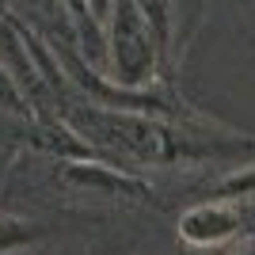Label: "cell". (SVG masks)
I'll list each match as a JSON object with an SVG mask.
<instances>
[{"label":"cell","instance_id":"obj_6","mask_svg":"<svg viewBox=\"0 0 255 255\" xmlns=\"http://www.w3.org/2000/svg\"><path fill=\"white\" fill-rule=\"evenodd\" d=\"M217 198H255V164L252 168H240L233 171V175H225L221 183H217Z\"/></svg>","mask_w":255,"mask_h":255},{"label":"cell","instance_id":"obj_5","mask_svg":"<svg viewBox=\"0 0 255 255\" xmlns=\"http://www.w3.org/2000/svg\"><path fill=\"white\" fill-rule=\"evenodd\" d=\"M42 236L38 225H31L27 217H15V213H0V255L23 252L27 244H34Z\"/></svg>","mask_w":255,"mask_h":255},{"label":"cell","instance_id":"obj_9","mask_svg":"<svg viewBox=\"0 0 255 255\" xmlns=\"http://www.w3.org/2000/svg\"><path fill=\"white\" fill-rule=\"evenodd\" d=\"M0 4H4V0H0Z\"/></svg>","mask_w":255,"mask_h":255},{"label":"cell","instance_id":"obj_8","mask_svg":"<svg viewBox=\"0 0 255 255\" xmlns=\"http://www.w3.org/2000/svg\"><path fill=\"white\" fill-rule=\"evenodd\" d=\"M233 255H255V240H248V244H240Z\"/></svg>","mask_w":255,"mask_h":255},{"label":"cell","instance_id":"obj_4","mask_svg":"<svg viewBox=\"0 0 255 255\" xmlns=\"http://www.w3.org/2000/svg\"><path fill=\"white\" fill-rule=\"evenodd\" d=\"M65 183H73L80 191L103 194V198H149V187L129 175V171H118L111 164H92V160H65L61 164Z\"/></svg>","mask_w":255,"mask_h":255},{"label":"cell","instance_id":"obj_1","mask_svg":"<svg viewBox=\"0 0 255 255\" xmlns=\"http://www.w3.org/2000/svg\"><path fill=\"white\" fill-rule=\"evenodd\" d=\"M73 122L92 141L137 160V164H175V160H194L210 152L202 145H194L187 133H179L175 126H168L152 115H141V111L84 107V111H73Z\"/></svg>","mask_w":255,"mask_h":255},{"label":"cell","instance_id":"obj_3","mask_svg":"<svg viewBox=\"0 0 255 255\" xmlns=\"http://www.w3.org/2000/svg\"><path fill=\"white\" fill-rule=\"evenodd\" d=\"M240 236V213L229 202H198L179 217V240L191 248H221Z\"/></svg>","mask_w":255,"mask_h":255},{"label":"cell","instance_id":"obj_2","mask_svg":"<svg viewBox=\"0 0 255 255\" xmlns=\"http://www.w3.org/2000/svg\"><path fill=\"white\" fill-rule=\"evenodd\" d=\"M103 31H107V65H111L115 88L141 92L145 84H152L164 42H160L156 27L149 23L137 0H115V11H111Z\"/></svg>","mask_w":255,"mask_h":255},{"label":"cell","instance_id":"obj_7","mask_svg":"<svg viewBox=\"0 0 255 255\" xmlns=\"http://www.w3.org/2000/svg\"><path fill=\"white\" fill-rule=\"evenodd\" d=\"M80 8H84V15H88L92 23L107 27V19H111V11H115V0H80Z\"/></svg>","mask_w":255,"mask_h":255}]
</instances>
